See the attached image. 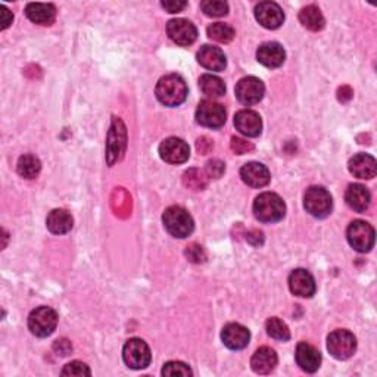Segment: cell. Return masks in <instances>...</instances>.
<instances>
[{
	"label": "cell",
	"instance_id": "obj_1",
	"mask_svg": "<svg viewBox=\"0 0 377 377\" xmlns=\"http://www.w3.org/2000/svg\"><path fill=\"white\" fill-rule=\"evenodd\" d=\"M156 98L165 107H178L187 98L186 82L177 74H168L156 84Z\"/></svg>",
	"mask_w": 377,
	"mask_h": 377
},
{
	"label": "cell",
	"instance_id": "obj_2",
	"mask_svg": "<svg viewBox=\"0 0 377 377\" xmlns=\"http://www.w3.org/2000/svg\"><path fill=\"white\" fill-rule=\"evenodd\" d=\"M254 214L261 223H277L286 214V205L276 193L266 192L255 199Z\"/></svg>",
	"mask_w": 377,
	"mask_h": 377
},
{
	"label": "cell",
	"instance_id": "obj_3",
	"mask_svg": "<svg viewBox=\"0 0 377 377\" xmlns=\"http://www.w3.org/2000/svg\"><path fill=\"white\" fill-rule=\"evenodd\" d=\"M163 223L167 228V232L178 239H185L192 235L195 223H193L192 215L181 207H169L165 210L163 215Z\"/></svg>",
	"mask_w": 377,
	"mask_h": 377
},
{
	"label": "cell",
	"instance_id": "obj_4",
	"mask_svg": "<svg viewBox=\"0 0 377 377\" xmlns=\"http://www.w3.org/2000/svg\"><path fill=\"white\" fill-rule=\"evenodd\" d=\"M56 324H58V314L50 306H39L28 317V329L39 338L50 336Z\"/></svg>",
	"mask_w": 377,
	"mask_h": 377
},
{
	"label": "cell",
	"instance_id": "obj_5",
	"mask_svg": "<svg viewBox=\"0 0 377 377\" xmlns=\"http://www.w3.org/2000/svg\"><path fill=\"white\" fill-rule=\"evenodd\" d=\"M304 207L306 212H310L313 217L317 219H324L332 211L333 201L332 195L320 186H313L306 189L305 196H304Z\"/></svg>",
	"mask_w": 377,
	"mask_h": 377
},
{
	"label": "cell",
	"instance_id": "obj_6",
	"mask_svg": "<svg viewBox=\"0 0 377 377\" xmlns=\"http://www.w3.org/2000/svg\"><path fill=\"white\" fill-rule=\"evenodd\" d=\"M122 358L130 369L142 370L151 364L152 353L145 340L134 338L125 342V345L122 348Z\"/></svg>",
	"mask_w": 377,
	"mask_h": 377
},
{
	"label": "cell",
	"instance_id": "obj_7",
	"mask_svg": "<svg viewBox=\"0 0 377 377\" xmlns=\"http://www.w3.org/2000/svg\"><path fill=\"white\" fill-rule=\"evenodd\" d=\"M327 349L336 360H348L357 351V339L349 330H335L327 338Z\"/></svg>",
	"mask_w": 377,
	"mask_h": 377
},
{
	"label": "cell",
	"instance_id": "obj_8",
	"mask_svg": "<svg viewBox=\"0 0 377 377\" xmlns=\"http://www.w3.org/2000/svg\"><path fill=\"white\" fill-rule=\"evenodd\" d=\"M374 228L362 220L352 221L347 230V237L349 245L357 252L365 254L374 246Z\"/></svg>",
	"mask_w": 377,
	"mask_h": 377
},
{
	"label": "cell",
	"instance_id": "obj_9",
	"mask_svg": "<svg viewBox=\"0 0 377 377\" xmlns=\"http://www.w3.org/2000/svg\"><path fill=\"white\" fill-rule=\"evenodd\" d=\"M227 120V112L221 104L214 100H202L196 109V121L208 129H220Z\"/></svg>",
	"mask_w": 377,
	"mask_h": 377
},
{
	"label": "cell",
	"instance_id": "obj_10",
	"mask_svg": "<svg viewBox=\"0 0 377 377\" xmlns=\"http://www.w3.org/2000/svg\"><path fill=\"white\" fill-rule=\"evenodd\" d=\"M264 83L257 77H245L236 84V98L243 105H255L264 98Z\"/></svg>",
	"mask_w": 377,
	"mask_h": 377
},
{
	"label": "cell",
	"instance_id": "obj_11",
	"mask_svg": "<svg viewBox=\"0 0 377 377\" xmlns=\"http://www.w3.org/2000/svg\"><path fill=\"white\" fill-rule=\"evenodd\" d=\"M159 156L168 164H183L190 156V147L178 137H168L159 145Z\"/></svg>",
	"mask_w": 377,
	"mask_h": 377
},
{
	"label": "cell",
	"instance_id": "obj_12",
	"mask_svg": "<svg viewBox=\"0 0 377 377\" xmlns=\"http://www.w3.org/2000/svg\"><path fill=\"white\" fill-rule=\"evenodd\" d=\"M169 39L180 46H189L198 39V30L193 22L185 18L171 19L167 26Z\"/></svg>",
	"mask_w": 377,
	"mask_h": 377
},
{
	"label": "cell",
	"instance_id": "obj_13",
	"mask_svg": "<svg viewBox=\"0 0 377 377\" xmlns=\"http://www.w3.org/2000/svg\"><path fill=\"white\" fill-rule=\"evenodd\" d=\"M255 18L264 28L276 30L283 24L284 14L277 3L261 2L255 8Z\"/></svg>",
	"mask_w": 377,
	"mask_h": 377
},
{
	"label": "cell",
	"instance_id": "obj_14",
	"mask_svg": "<svg viewBox=\"0 0 377 377\" xmlns=\"http://www.w3.org/2000/svg\"><path fill=\"white\" fill-rule=\"evenodd\" d=\"M221 340L228 349L239 351V349H243L248 347L249 340H250V333H249V330L242 324L228 323L223 329Z\"/></svg>",
	"mask_w": 377,
	"mask_h": 377
},
{
	"label": "cell",
	"instance_id": "obj_15",
	"mask_svg": "<svg viewBox=\"0 0 377 377\" xmlns=\"http://www.w3.org/2000/svg\"><path fill=\"white\" fill-rule=\"evenodd\" d=\"M289 288L300 298H311L315 293V280L306 270H293L289 276Z\"/></svg>",
	"mask_w": 377,
	"mask_h": 377
},
{
	"label": "cell",
	"instance_id": "obj_16",
	"mask_svg": "<svg viewBox=\"0 0 377 377\" xmlns=\"http://www.w3.org/2000/svg\"><path fill=\"white\" fill-rule=\"evenodd\" d=\"M295 358L300 367L306 373H315L320 369V364H322V353L314 345L308 344V342L298 344Z\"/></svg>",
	"mask_w": 377,
	"mask_h": 377
},
{
	"label": "cell",
	"instance_id": "obj_17",
	"mask_svg": "<svg viewBox=\"0 0 377 377\" xmlns=\"http://www.w3.org/2000/svg\"><path fill=\"white\" fill-rule=\"evenodd\" d=\"M241 177L245 185L254 189L264 187L270 183V171L259 163H248L241 168Z\"/></svg>",
	"mask_w": 377,
	"mask_h": 377
},
{
	"label": "cell",
	"instance_id": "obj_18",
	"mask_svg": "<svg viewBox=\"0 0 377 377\" xmlns=\"http://www.w3.org/2000/svg\"><path fill=\"white\" fill-rule=\"evenodd\" d=\"M257 59L267 68H279L286 59V52L276 42L262 43L257 50Z\"/></svg>",
	"mask_w": 377,
	"mask_h": 377
},
{
	"label": "cell",
	"instance_id": "obj_19",
	"mask_svg": "<svg viewBox=\"0 0 377 377\" xmlns=\"http://www.w3.org/2000/svg\"><path fill=\"white\" fill-rule=\"evenodd\" d=\"M236 130L241 131L246 137H257L261 134L262 121L259 113L250 109L239 111L235 117Z\"/></svg>",
	"mask_w": 377,
	"mask_h": 377
},
{
	"label": "cell",
	"instance_id": "obj_20",
	"mask_svg": "<svg viewBox=\"0 0 377 377\" xmlns=\"http://www.w3.org/2000/svg\"><path fill=\"white\" fill-rule=\"evenodd\" d=\"M349 173L362 180H370L377 173V163L376 159L369 154H357L349 159Z\"/></svg>",
	"mask_w": 377,
	"mask_h": 377
},
{
	"label": "cell",
	"instance_id": "obj_21",
	"mask_svg": "<svg viewBox=\"0 0 377 377\" xmlns=\"http://www.w3.org/2000/svg\"><path fill=\"white\" fill-rule=\"evenodd\" d=\"M198 62L210 71H223L227 65L224 52L220 48L210 44L202 46L198 52Z\"/></svg>",
	"mask_w": 377,
	"mask_h": 377
},
{
	"label": "cell",
	"instance_id": "obj_22",
	"mask_svg": "<svg viewBox=\"0 0 377 377\" xmlns=\"http://www.w3.org/2000/svg\"><path fill=\"white\" fill-rule=\"evenodd\" d=\"M277 365V353L268 347H262L255 351L250 360V367L257 374H268Z\"/></svg>",
	"mask_w": 377,
	"mask_h": 377
},
{
	"label": "cell",
	"instance_id": "obj_23",
	"mask_svg": "<svg viewBox=\"0 0 377 377\" xmlns=\"http://www.w3.org/2000/svg\"><path fill=\"white\" fill-rule=\"evenodd\" d=\"M26 15L34 24L52 26L56 18V8L52 3H28Z\"/></svg>",
	"mask_w": 377,
	"mask_h": 377
},
{
	"label": "cell",
	"instance_id": "obj_24",
	"mask_svg": "<svg viewBox=\"0 0 377 377\" xmlns=\"http://www.w3.org/2000/svg\"><path fill=\"white\" fill-rule=\"evenodd\" d=\"M345 201L348 203V207L357 212H365L370 207L371 202V195L369 189L362 186V185H351L347 189L345 193Z\"/></svg>",
	"mask_w": 377,
	"mask_h": 377
},
{
	"label": "cell",
	"instance_id": "obj_25",
	"mask_svg": "<svg viewBox=\"0 0 377 377\" xmlns=\"http://www.w3.org/2000/svg\"><path fill=\"white\" fill-rule=\"evenodd\" d=\"M109 136L116 139V142L108 140V163L112 165L117 159H120V155H122L125 147V129L120 120H113Z\"/></svg>",
	"mask_w": 377,
	"mask_h": 377
},
{
	"label": "cell",
	"instance_id": "obj_26",
	"mask_svg": "<svg viewBox=\"0 0 377 377\" xmlns=\"http://www.w3.org/2000/svg\"><path fill=\"white\" fill-rule=\"evenodd\" d=\"M74 220L71 214L65 210H53L46 220V226L53 235H65L73 228Z\"/></svg>",
	"mask_w": 377,
	"mask_h": 377
},
{
	"label": "cell",
	"instance_id": "obj_27",
	"mask_svg": "<svg viewBox=\"0 0 377 377\" xmlns=\"http://www.w3.org/2000/svg\"><path fill=\"white\" fill-rule=\"evenodd\" d=\"M300 21H301V24L308 28V30H311V31H320V30H323L324 28V24H326V21H324V17L322 14V10H320L317 6L314 5H310V6H306L304 8L301 12H300Z\"/></svg>",
	"mask_w": 377,
	"mask_h": 377
},
{
	"label": "cell",
	"instance_id": "obj_28",
	"mask_svg": "<svg viewBox=\"0 0 377 377\" xmlns=\"http://www.w3.org/2000/svg\"><path fill=\"white\" fill-rule=\"evenodd\" d=\"M199 87L202 93L208 98H221L226 93V84L220 77L212 74H203L199 78Z\"/></svg>",
	"mask_w": 377,
	"mask_h": 377
},
{
	"label": "cell",
	"instance_id": "obj_29",
	"mask_svg": "<svg viewBox=\"0 0 377 377\" xmlns=\"http://www.w3.org/2000/svg\"><path fill=\"white\" fill-rule=\"evenodd\" d=\"M17 169H18V174L21 177L31 180V178H36L39 176L40 169H42V163L37 156L24 155V156L19 158Z\"/></svg>",
	"mask_w": 377,
	"mask_h": 377
},
{
	"label": "cell",
	"instance_id": "obj_30",
	"mask_svg": "<svg viewBox=\"0 0 377 377\" xmlns=\"http://www.w3.org/2000/svg\"><path fill=\"white\" fill-rule=\"evenodd\" d=\"M208 37L217 43H230L235 39V30L228 24L224 22H215V24L210 26L208 30Z\"/></svg>",
	"mask_w": 377,
	"mask_h": 377
},
{
	"label": "cell",
	"instance_id": "obj_31",
	"mask_svg": "<svg viewBox=\"0 0 377 377\" xmlns=\"http://www.w3.org/2000/svg\"><path fill=\"white\" fill-rule=\"evenodd\" d=\"M266 329H267V333L277 340L284 342V340H289V338H291L289 327L286 326V323H283L282 320L277 317L268 318L267 323H266Z\"/></svg>",
	"mask_w": 377,
	"mask_h": 377
},
{
	"label": "cell",
	"instance_id": "obj_32",
	"mask_svg": "<svg viewBox=\"0 0 377 377\" xmlns=\"http://www.w3.org/2000/svg\"><path fill=\"white\" fill-rule=\"evenodd\" d=\"M201 9L207 17L220 18L227 15L228 5L221 2V0H203V2H201Z\"/></svg>",
	"mask_w": 377,
	"mask_h": 377
},
{
	"label": "cell",
	"instance_id": "obj_33",
	"mask_svg": "<svg viewBox=\"0 0 377 377\" xmlns=\"http://www.w3.org/2000/svg\"><path fill=\"white\" fill-rule=\"evenodd\" d=\"M183 181L189 189L193 190H202L205 186H207V177H205L199 169H189L185 173V177H183Z\"/></svg>",
	"mask_w": 377,
	"mask_h": 377
},
{
	"label": "cell",
	"instance_id": "obj_34",
	"mask_svg": "<svg viewBox=\"0 0 377 377\" xmlns=\"http://www.w3.org/2000/svg\"><path fill=\"white\" fill-rule=\"evenodd\" d=\"M192 370L187 364L180 361H169L163 367V376H192Z\"/></svg>",
	"mask_w": 377,
	"mask_h": 377
},
{
	"label": "cell",
	"instance_id": "obj_35",
	"mask_svg": "<svg viewBox=\"0 0 377 377\" xmlns=\"http://www.w3.org/2000/svg\"><path fill=\"white\" fill-rule=\"evenodd\" d=\"M90 374H91L90 369L84 362H80V361H73L70 364H66L62 370V376L83 377V376H90Z\"/></svg>",
	"mask_w": 377,
	"mask_h": 377
},
{
	"label": "cell",
	"instance_id": "obj_36",
	"mask_svg": "<svg viewBox=\"0 0 377 377\" xmlns=\"http://www.w3.org/2000/svg\"><path fill=\"white\" fill-rule=\"evenodd\" d=\"M232 149L237 154V155H243L248 154L249 151L254 149V145H250L249 142L239 139V137H233L232 139Z\"/></svg>",
	"mask_w": 377,
	"mask_h": 377
},
{
	"label": "cell",
	"instance_id": "obj_37",
	"mask_svg": "<svg viewBox=\"0 0 377 377\" xmlns=\"http://www.w3.org/2000/svg\"><path fill=\"white\" fill-rule=\"evenodd\" d=\"M224 164L221 161H219V159H212V161H210L207 164V173L210 177H214V178H220L224 173Z\"/></svg>",
	"mask_w": 377,
	"mask_h": 377
},
{
	"label": "cell",
	"instance_id": "obj_38",
	"mask_svg": "<svg viewBox=\"0 0 377 377\" xmlns=\"http://www.w3.org/2000/svg\"><path fill=\"white\" fill-rule=\"evenodd\" d=\"M186 257L192 261V262H202L205 261V252L202 246L199 245H192L187 250H186Z\"/></svg>",
	"mask_w": 377,
	"mask_h": 377
},
{
	"label": "cell",
	"instance_id": "obj_39",
	"mask_svg": "<svg viewBox=\"0 0 377 377\" xmlns=\"http://www.w3.org/2000/svg\"><path fill=\"white\" fill-rule=\"evenodd\" d=\"M161 6L169 14H177V12H181V10L187 6V3L186 2H163Z\"/></svg>",
	"mask_w": 377,
	"mask_h": 377
},
{
	"label": "cell",
	"instance_id": "obj_40",
	"mask_svg": "<svg viewBox=\"0 0 377 377\" xmlns=\"http://www.w3.org/2000/svg\"><path fill=\"white\" fill-rule=\"evenodd\" d=\"M55 349L61 353V356H68V353H70L73 351V347H71V344L66 339H61V340H56Z\"/></svg>",
	"mask_w": 377,
	"mask_h": 377
},
{
	"label": "cell",
	"instance_id": "obj_41",
	"mask_svg": "<svg viewBox=\"0 0 377 377\" xmlns=\"http://www.w3.org/2000/svg\"><path fill=\"white\" fill-rule=\"evenodd\" d=\"M0 9H2V30H6L10 24H12L14 17L5 6H2Z\"/></svg>",
	"mask_w": 377,
	"mask_h": 377
}]
</instances>
